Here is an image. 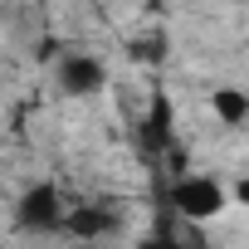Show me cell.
<instances>
[{
  "instance_id": "6da1fadb",
  "label": "cell",
  "mask_w": 249,
  "mask_h": 249,
  "mask_svg": "<svg viewBox=\"0 0 249 249\" xmlns=\"http://www.w3.org/2000/svg\"><path fill=\"white\" fill-rule=\"evenodd\" d=\"M166 205L186 225H215V220L230 215L234 196H230V181L215 176V171H181L166 191Z\"/></svg>"
},
{
  "instance_id": "5b68a950",
  "label": "cell",
  "mask_w": 249,
  "mask_h": 249,
  "mask_svg": "<svg viewBox=\"0 0 249 249\" xmlns=\"http://www.w3.org/2000/svg\"><path fill=\"white\" fill-rule=\"evenodd\" d=\"M210 117L220 122L225 132H239L249 122V93L239 83H215L210 88Z\"/></svg>"
},
{
  "instance_id": "7a4b0ae2",
  "label": "cell",
  "mask_w": 249,
  "mask_h": 249,
  "mask_svg": "<svg viewBox=\"0 0 249 249\" xmlns=\"http://www.w3.org/2000/svg\"><path fill=\"white\" fill-rule=\"evenodd\" d=\"M64 210H69V200L59 196V186L35 181V186H25L15 196V230H25V234H59L64 230Z\"/></svg>"
},
{
  "instance_id": "277c9868",
  "label": "cell",
  "mask_w": 249,
  "mask_h": 249,
  "mask_svg": "<svg viewBox=\"0 0 249 249\" xmlns=\"http://www.w3.org/2000/svg\"><path fill=\"white\" fill-rule=\"evenodd\" d=\"M117 230V210L112 205H69L64 210V234H73L78 244H98V239H107Z\"/></svg>"
},
{
  "instance_id": "3957f363",
  "label": "cell",
  "mask_w": 249,
  "mask_h": 249,
  "mask_svg": "<svg viewBox=\"0 0 249 249\" xmlns=\"http://www.w3.org/2000/svg\"><path fill=\"white\" fill-rule=\"evenodd\" d=\"M54 78H59V93L64 98H78V103H93L98 93H107V59L98 54H64L54 64Z\"/></svg>"
}]
</instances>
